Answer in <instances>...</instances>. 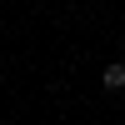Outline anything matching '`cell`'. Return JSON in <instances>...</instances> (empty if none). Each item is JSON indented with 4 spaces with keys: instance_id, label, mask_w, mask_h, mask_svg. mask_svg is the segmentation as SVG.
<instances>
[{
    "instance_id": "1",
    "label": "cell",
    "mask_w": 125,
    "mask_h": 125,
    "mask_svg": "<svg viewBox=\"0 0 125 125\" xmlns=\"http://www.w3.org/2000/svg\"><path fill=\"white\" fill-rule=\"evenodd\" d=\"M105 90H125V65H105Z\"/></svg>"
}]
</instances>
